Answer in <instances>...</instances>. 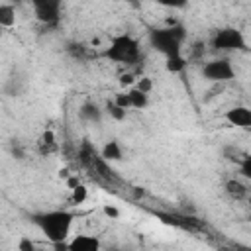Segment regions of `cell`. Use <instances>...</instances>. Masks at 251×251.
<instances>
[{"mask_svg":"<svg viewBox=\"0 0 251 251\" xmlns=\"http://www.w3.org/2000/svg\"><path fill=\"white\" fill-rule=\"evenodd\" d=\"M31 222L41 229V233L53 243V245H63L69 241L75 214L69 210H47V212H37L31 216Z\"/></svg>","mask_w":251,"mask_h":251,"instance_id":"6da1fadb","label":"cell"},{"mask_svg":"<svg viewBox=\"0 0 251 251\" xmlns=\"http://www.w3.org/2000/svg\"><path fill=\"white\" fill-rule=\"evenodd\" d=\"M184 39H186V27L178 22H169V25L155 27L149 31L151 47L155 51H159L161 55H165V59L180 55Z\"/></svg>","mask_w":251,"mask_h":251,"instance_id":"7a4b0ae2","label":"cell"},{"mask_svg":"<svg viewBox=\"0 0 251 251\" xmlns=\"http://www.w3.org/2000/svg\"><path fill=\"white\" fill-rule=\"evenodd\" d=\"M104 57L116 65H135L141 59L139 41L129 33L112 35L108 47L104 49Z\"/></svg>","mask_w":251,"mask_h":251,"instance_id":"3957f363","label":"cell"},{"mask_svg":"<svg viewBox=\"0 0 251 251\" xmlns=\"http://www.w3.org/2000/svg\"><path fill=\"white\" fill-rule=\"evenodd\" d=\"M247 47L243 33L237 27L226 25L214 31L212 35V49L216 51H243Z\"/></svg>","mask_w":251,"mask_h":251,"instance_id":"277c9868","label":"cell"},{"mask_svg":"<svg viewBox=\"0 0 251 251\" xmlns=\"http://www.w3.org/2000/svg\"><path fill=\"white\" fill-rule=\"evenodd\" d=\"M202 76L208 82H227V80L235 78V69L227 57H220V59H212V61L204 63Z\"/></svg>","mask_w":251,"mask_h":251,"instance_id":"5b68a950","label":"cell"},{"mask_svg":"<svg viewBox=\"0 0 251 251\" xmlns=\"http://www.w3.org/2000/svg\"><path fill=\"white\" fill-rule=\"evenodd\" d=\"M61 2L59 0H33V12L37 22L45 25H57L61 20Z\"/></svg>","mask_w":251,"mask_h":251,"instance_id":"8992f818","label":"cell"},{"mask_svg":"<svg viewBox=\"0 0 251 251\" xmlns=\"http://www.w3.org/2000/svg\"><path fill=\"white\" fill-rule=\"evenodd\" d=\"M67 249L69 251H102V243L96 235L78 233L67 241Z\"/></svg>","mask_w":251,"mask_h":251,"instance_id":"52a82bcc","label":"cell"},{"mask_svg":"<svg viewBox=\"0 0 251 251\" xmlns=\"http://www.w3.org/2000/svg\"><path fill=\"white\" fill-rule=\"evenodd\" d=\"M224 120L229 126L247 129V127H251V110L247 106H233L224 112Z\"/></svg>","mask_w":251,"mask_h":251,"instance_id":"ba28073f","label":"cell"},{"mask_svg":"<svg viewBox=\"0 0 251 251\" xmlns=\"http://www.w3.org/2000/svg\"><path fill=\"white\" fill-rule=\"evenodd\" d=\"M35 149H37V153L43 155V157L55 153V151L59 149V141H57L55 131H53V129H45V131H41V135H39L37 141H35Z\"/></svg>","mask_w":251,"mask_h":251,"instance_id":"9c48e42d","label":"cell"},{"mask_svg":"<svg viewBox=\"0 0 251 251\" xmlns=\"http://www.w3.org/2000/svg\"><path fill=\"white\" fill-rule=\"evenodd\" d=\"M100 159H104L106 163H116L124 159V149L120 145L118 139H110L104 143V147L100 149Z\"/></svg>","mask_w":251,"mask_h":251,"instance_id":"30bf717a","label":"cell"},{"mask_svg":"<svg viewBox=\"0 0 251 251\" xmlns=\"http://www.w3.org/2000/svg\"><path fill=\"white\" fill-rule=\"evenodd\" d=\"M224 188H226V194H227L231 200H235V202L245 200V198H247V194H249L247 184H245V182H241L239 178H229V180H226Z\"/></svg>","mask_w":251,"mask_h":251,"instance_id":"8fae6325","label":"cell"},{"mask_svg":"<svg viewBox=\"0 0 251 251\" xmlns=\"http://www.w3.org/2000/svg\"><path fill=\"white\" fill-rule=\"evenodd\" d=\"M78 114H80L82 120L92 122V124H94V122L98 124V122L102 120V110H100L94 102H84V104L80 106V112H78Z\"/></svg>","mask_w":251,"mask_h":251,"instance_id":"7c38bea8","label":"cell"},{"mask_svg":"<svg viewBox=\"0 0 251 251\" xmlns=\"http://www.w3.org/2000/svg\"><path fill=\"white\" fill-rule=\"evenodd\" d=\"M126 92H127V98H129V106H131V108H135V110H143V108H147V104H149L147 94L139 92L135 86L127 88Z\"/></svg>","mask_w":251,"mask_h":251,"instance_id":"4fadbf2b","label":"cell"},{"mask_svg":"<svg viewBox=\"0 0 251 251\" xmlns=\"http://www.w3.org/2000/svg\"><path fill=\"white\" fill-rule=\"evenodd\" d=\"M16 24V8L12 4H0V27H12Z\"/></svg>","mask_w":251,"mask_h":251,"instance_id":"5bb4252c","label":"cell"},{"mask_svg":"<svg viewBox=\"0 0 251 251\" xmlns=\"http://www.w3.org/2000/svg\"><path fill=\"white\" fill-rule=\"evenodd\" d=\"M186 65H188V61H186V57H182V53L176 55V57H169V59L165 61V69H167V73H173V75L182 73V71L186 69Z\"/></svg>","mask_w":251,"mask_h":251,"instance_id":"9a60e30c","label":"cell"},{"mask_svg":"<svg viewBox=\"0 0 251 251\" xmlns=\"http://www.w3.org/2000/svg\"><path fill=\"white\" fill-rule=\"evenodd\" d=\"M78 157H80V163H82L84 167H90L92 159L96 157V149H94L88 141H84V143L80 145V149H78Z\"/></svg>","mask_w":251,"mask_h":251,"instance_id":"2e32d148","label":"cell"},{"mask_svg":"<svg viewBox=\"0 0 251 251\" xmlns=\"http://www.w3.org/2000/svg\"><path fill=\"white\" fill-rule=\"evenodd\" d=\"M88 198V188L84 184H76L75 188H71V200L73 204H84Z\"/></svg>","mask_w":251,"mask_h":251,"instance_id":"e0dca14e","label":"cell"},{"mask_svg":"<svg viewBox=\"0 0 251 251\" xmlns=\"http://www.w3.org/2000/svg\"><path fill=\"white\" fill-rule=\"evenodd\" d=\"M118 108H122V110H129L131 106H129V98H127V92L126 90H122V92H116V96H114V100H112Z\"/></svg>","mask_w":251,"mask_h":251,"instance_id":"ac0fdd59","label":"cell"},{"mask_svg":"<svg viewBox=\"0 0 251 251\" xmlns=\"http://www.w3.org/2000/svg\"><path fill=\"white\" fill-rule=\"evenodd\" d=\"M18 251H37V245H35V241L31 237L22 235L18 239Z\"/></svg>","mask_w":251,"mask_h":251,"instance_id":"d6986e66","label":"cell"},{"mask_svg":"<svg viewBox=\"0 0 251 251\" xmlns=\"http://www.w3.org/2000/svg\"><path fill=\"white\" fill-rule=\"evenodd\" d=\"M239 171H241V175L245 176V178H251V157L245 153L243 157H241V161H239Z\"/></svg>","mask_w":251,"mask_h":251,"instance_id":"ffe728a7","label":"cell"},{"mask_svg":"<svg viewBox=\"0 0 251 251\" xmlns=\"http://www.w3.org/2000/svg\"><path fill=\"white\" fill-rule=\"evenodd\" d=\"M135 88H137L139 92H143V94H149V92H151V88H153V82H151V78H149V76H141V78L137 80Z\"/></svg>","mask_w":251,"mask_h":251,"instance_id":"44dd1931","label":"cell"},{"mask_svg":"<svg viewBox=\"0 0 251 251\" xmlns=\"http://www.w3.org/2000/svg\"><path fill=\"white\" fill-rule=\"evenodd\" d=\"M108 114H110L114 120H118V122H122V120L126 118V110L118 108L114 102H108Z\"/></svg>","mask_w":251,"mask_h":251,"instance_id":"7402d4cb","label":"cell"},{"mask_svg":"<svg viewBox=\"0 0 251 251\" xmlns=\"http://www.w3.org/2000/svg\"><path fill=\"white\" fill-rule=\"evenodd\" d=\"M118 82H120V84H122L124 88H131V84L135 82V76H133L131 73H124V75H120Z\"/></svg>","mask_w":251,"mask_h":251,"instance_id":"603a6c76","label":"cell"},{"mask_svg":"<svg viewBox=\"0 0 251 251\" xmlns=\"http://www.w3.org/2000/svg\"><path fill=\"white\" fill-rule=\"evenodd\" d=\"M104 214H106L108 218H114V220H116V218L120 216V210L114 208V206H104Z\"/></svg>","mask_w":251,"mask_h":251,"instance_id":"cb8c5ba5","label":"cell"},{"mask_svg":"<svg viewBox=\"0 0 251 251\" xmlns=\"http://www.w3.org/2000/svg\"><path fill=\"white\" fill-rule=\"evenodd\" d=\"M71 176V173H69V169H59V178H69Z\"/></svg>","mask_w":251,"mask_h":251,"instance_id":"d4e9b609","label":"cell"},{"mask_svg":"<svg viewBox=\"0 0 251 251\" xmlns=\"http://www.w3.org/2000/svg\"><path fill=\"white\" fill-rule=\"evenodd\" d=\"M2 33H4V27H0V37H2Z\"/></svg>","mask_w":251,"mask_h":251,"instance_id":"484cf974","label":"cell"}]
</instances>
